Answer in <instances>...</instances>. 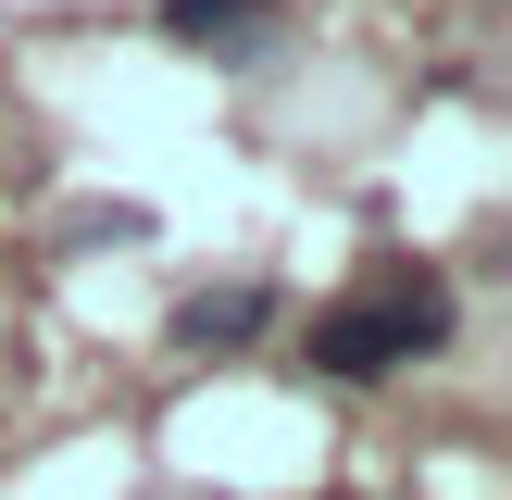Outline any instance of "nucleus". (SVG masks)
I'll list each match as a JSON object with an SVG mask.
<instances>
[{
    "instance_id": "1",
    "label": "nucleus",
    "mask_w": 512,
    "mask_h": 500,
    "mask_svg": "<svg viewBox=\"0 0 512 500\" xmlns=\"http://www.w3.org/2000/svg\"><path fill=\"white\" fill-rule=\"evenodd\" d=\"M438 338H450V288H438V275H375L363 300L313 313V375L375 388V375H400L413 350H438Z\"/></svg>"
},
{
    "instance_id": "2",
    "label": "nucleus",
    "mask_w": 512,
    "mask_h": 500,
    "mask_svg": "<svg viewBox=\"0 0 512 500\" xmlns=\"http://www.w3.org/2000/svg\"><path fill=\"white\" fill-rule=\"evenodd\" d=\"M263 325H275V288H200L175 313V350H250Z\"/></svg>"
},
{
    "instance_id": "3",
    "label": "nucleus",
    "mask_w": 512,
    "mask_h": 500,
    "mask_svg": "<svg viewBox=\"0 0 512 500\" xmlns=\"http://www.w3.org/2000/svg\"><path fill=\"white\" fill-rule=\"evenodd\" d=\"M163 25H175L188 50H263V38H275L263 0H163Z\"/></svg>"
}]
</instances>
